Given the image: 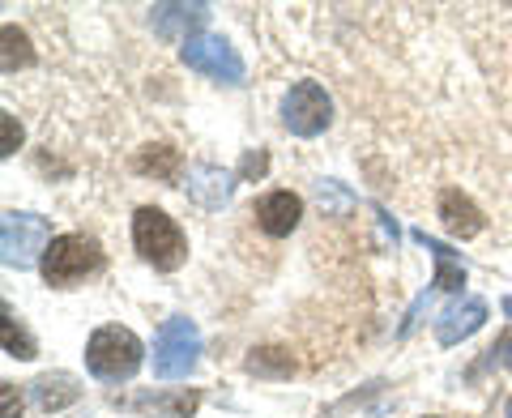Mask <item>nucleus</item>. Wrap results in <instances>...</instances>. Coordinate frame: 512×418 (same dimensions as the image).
Wrapping results in <instances>:
<instances>
[{
	"mask_svg": "<svg viewBox=\"0 0 512 418\" xmlns=\"http://www.w3.org/2000/svg\"><path fill=\"white\" fill-rule=\"evenodd\" d=\"M265 167H269L265 150H248V154H244V163H239V175H244V180H261Z\"/></svg>",
	"mask_w": 512,
	"mask_h": 418,
	"instance_id": "19",
	"label": "nucleus"
},
{
	"mask_svg": "<svg viewBox=\"0 0 512 418\" xmlns=\"http://www.w3.org/2000/svg\"><path fill=\"white\" fill-rule=\"evenodd\" d=\"M201 359V333L188 316L163 320V329L154 337V376L158 380H180L188 376Z\"/></svg>",
	"mask_w": 512,
	"mask_h": 418,
	"instance_id": "3",
	"label": "nucleus"
},
{
	"mask_svg": "<svg viewBox=\"0 0 512 418\" xmlns=\"http://www.w3.org/2000/svg\"><path fill=\"white\" fill-rule=\"evenodd\" d=\"M137 171L171 184L175 171H180V150H171V146H146V150L137 154Z\"/></svg>",
	"mask_w": 512,
	"mask_h": 418,
	"instance_id": "15",
	"label": "nucleus"
},
{
	"mask_svg": "<svg viewBox=\"0 0 512 418\" xmlns=\"http://www.w3.org/2000/svg\"><path fill=\"white\" fill-rule=\"evenodd\" d=\"M491 355H500V363H508V367H512V337H504V342H500V346H495V350H491Z\"/></svg>",
	"mask_w": 512,
	"mask_h": 418,
	"instance_id": "22",
	"label": "nucleus"
},
{
	"mask_svg": "<svg viewBox=\"0 0 512 418\" xmlns=\"http://www.w3.org/2000/svg\"><path fill=\"white\" fill-rule=\"evenodd\" d=\"M504 414H508V418H512V401H508V410H504Z\"/></svg>",
	"mask_w": 512,
	"mask_h": 418,
	"instance_id": "24",
	"label": "nucleus"
},
{
	"mask_svg": "<svg viewBox=\"0 0 512 418\" xmlns=\"http://www.w3.org/2000/svg\"><path fill=\"white\" fill-rule=\"evenodd\" d=\"M244 367H248L252 376L282 380V376H291V372H295V359L286 355V350H278V346H261V350H252V355L244 359Z\"/></svg>",
	"mask_w": 512,
	"mask_h": 418,
	"instance_id": "14",
	"label": "nucleus"
},
{
	"mask_svg": "<svg viewBox=\"0 0 512 418\" xmlns=\"http://www.w3.org/2000/svg\"><path fill=\"white\" fill-rule=\"evenodd\" d=\"M141 359H146V350H141V337L133 329L103 325V329H94L90 342H86V367H90V376H99L107 384H120L128 376H137Z\"/></svg>",
	"mask_w": 512,
	"mask_h": 418,
	"instance_id": "1",
	"label": "nucleus"
},
{
	"mask_svg": "<svg viewBox=\"0 0 512 418\" xmlns=\"http://www.w3.org/2000/svg\"><path fill=\"white\" fill-rule=\"evenodd\" d=\"M150 22L163 39H192V30H201L210 22V5H154Z\"/></svg>",
	"mask_w": 512,
	"mask_h": 418,
	"instance_id": "10",
	"label": "nucleus"
},
{
	"mask_svg": "<svg viewBox=\"0 0 512 418\" xmlns=\"http://www.w3.org/2000/svg\"><path fill=\"white\" fill-rule=\"evenodd\" d=\"M0 43H5V56H0V64H5V73H13V69H30V64H35V52H30V39L22 35L18 26H5V30H0Z\"/></svg>",
	"mask_w": 512,
	"mask_h": 418,
	"instance_id": "17",
	"label": "nucleus"
},
{
	"mask_svg": "<svg viewBox=\"0 0 512 418\" xmlns=\"http://www.w3.org/2000/svg\"><path fill=\"white\" fill-rule=\"evenodd\" d=\"M0 128H5V141H0V154H13V150H18L22 146V128H18V120H13L9 116V111H5V116H0Z\"/></svg>",
	"mask_w": 512,
	"mask_h": 418,
	"instance_id": "20",
	"label": "nucleus"
},
{
	"mask_svg": "<svg viewBox=\"0 0 512 418\" xmlns=\"http://www.w3.org/2000/svg\"><path fill=\"white\" fill-rule=\"evenodd\" d=\"M180 56H184L188 69L214 77V82H227V86L244 82V60H239L235 47L218 35H192L188 43H180Z\"/></svg>",
	"mask_w": 512,
	"mask_h": 418,
	"instance_id": "7",
	"label": "nucleus"
},
{
	"mask_svg": "<svg viewBox=\"0 0 512 418\" xmlns=\"http://www.w3.org/2000/svg\"><path fill=\"white\" fill-rule=\"evenodd\" d=\"M52 248V227L39 214H5V227H0V252H5L9 269H30L35 261H43V252Z\"/></svg>",
	"mask_w": 512,
	"mask_h": 418,
	"instance_id": "5",
	"label": "nucleus"
},
{
	"mask_svg": "<svg viewBox=\"0 0 512 418\" xmlns=\"http://www.w3.org/2000/svg\"><path fill=\"white\" fill-rule=\"evenodd\" d=\"M504 312H508V316H512V295H508V299H504Z\"/></svg>",
	"mask_w": 512,
	"mask_h": 418,
	"instance_id": "23",
	"label": "nucleus"
},
{
	"mask_svg": "<svg viewBox=\"0 0 512 418\" xmlns=\"http://www.w3.org/2000/svg\"><path fill=\"white\" fill-rule=\"evenodd\" d=\"M188 197L197 201L201 209H222L231 201V188H235V175L231 171H222V167H210V163H201V167H192L188 171Z\"/></svg>",
	"mask_w": 512,
	"mask_h": 418,
	"instance_id": "8",
	"label": "nucleus"
},
{
	"mask_svg": "<svg viewBox=\"0 0 512 418\" xmlns=\"http://www.w3.org/2000/svg\"><path fill=\"white\" fill-rule=\"evenodd\" d=\"M303 218V201L295 197V192H269V197H261V205H256V222H261L265 235H291L299 227Z\"/></svg>",
	"mask_w": 512,
	"mask_h": 418,
	"instance_id": "11",
	"label": "nucleus"
},
{
	"mask_svg": "<svg viewBox=\"0 0 512 418\" xmlns=\"http://www.w3.org/2000/svg\"><path fill=\"white\" fill-rule=\"evenodd\" d=\"M0 401H5V418H22V401L13 384H0Z\"/></svg>",
	"mask_w": 512,
	"mask_h": 418,
	"instance_id": "21",
	"label": "nucleus"
},
{
	"mask_svg": "<svg viewBox=\"0 0 512 418\" xmlns=\"http://www.w3.org/2000/svg\"><path fill=\"white\" fill-rule=\"evenodd\" d=\"M99 265H103V248L94 244L90 235H56L52 248H47L39 261L47 286H73Z\"/></svg>",
	"mask_w": 512,
	"mask_h": 418,
	"instance_id": "4",
	"label": "nucleus"
},
{
	"mask_svg": "<svg viewBox=\"0 0 512 418\" xmlns=\"http://www.w3.org/2000/svg\"><path fill=\"white\" fill-rule=\"evenodd\" d=\"M483 320H487V303L483 299H461L453 303L440 320H436V337H440V346H457V342H466L470 333L483 329Z\"/></svg>",
	"mask_w": 512,
	"mask_h": 418,
	"instance_id": "9",
	"label": "nucleus"
},
{
	"mask_svg": "<svg viewBox=\"0 0 512 418\" xmlns=\"http://www.w3.org/2000/svg\"><path fill=\"white\" fill-rule=\"evenodd\" d=\"M0 342H5V350L13 359H35L39 355V346H35V337H30L18 320H13V312L5 308V320H0Z\"/></svg>",
	"mask_w": 512,
	"mask_h": 418,
	"instance_id": "18",
	"label": "nucleus"
},
{
	"mask_svg": "<svg viewBox=\"0 0 512 418\" xmlns=\"http://www.w3.org/2000/svg\"><path fill=\"white\" fill-rule=\"evenodd\" d=\"M440 218H444L448 235H457V239H474L478 231H483V209H478L461 188L440 192Z\"/></svg>",
	"mask_w": 512,
	"mask_h": 418,
	"instance_id": "12",
	"label": "nucleus"
},
{
	"mask_svg": "<svg viewBox=\"0 0 512 418\" xmlns=\"http://www.w3.org/2000/svg\"><path fill=\"white\" fill-rule=\"evenodd\" d=\"M30 389H35V401L43 410H60V406H69V401H77V389L69 376H39Z\"/></svg>",
	"mask_w": 512,
	"mask_h": 418,
	"instance_id": "16",
	"label": "nucleus"
},
{
	"mask_svg": "<svg viewBox=\"0 0 512 418\" xmlns=\"http://www.w3.org/2000/svg\"><path fill=\"white\" fill-rule=\"evenodd\" d=\"M329 120H333V103H329L325 86H316V82H295L291 90L282 94V124L291 128L295 137H316V133H325Z\"/></svg>",
	"mask_w": 512,
	"mask_h": 418,
	"instance_id": "6",
	"label": "nucleus"
},
{
	"mask_svg": "<svg viewBox=\"0 0 512 418\" xmlns=\"http://www.w3.org/2000/svg\"><path fill=\"white\" fill-rule=\"evenodd\" d=\"M414 239H419V244L436 256V282H431V286H436V291H461V286H466V265L453 256V248L440 244V239H431L427 231H414Z\"/></svg>",
	"mask_w": 512,
	"mask_h": 418,
	"instance_id": "13",
	"label": "nucleus"
},
{
	"mask_svg": "<svg viewBox=\"0 0 512 418\" xmlns=\"http://www.w3.org/2000/svg\"><path fill=\"white\" fill-rule=\"evenodd\" d=\"M133 244L154 269H163V273L180 269L184 256H188L184 231L175 227V218H167L163 209H154V205H141L133 214Z\"/></svg>",
	"mask_w": 512,
	"mask_h": 418,
	"instance_id": "2",
	"label": "nucleus"
}]
</instances>
